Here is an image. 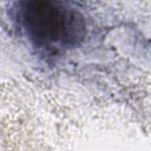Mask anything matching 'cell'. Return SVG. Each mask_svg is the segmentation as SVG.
Segmentation results:
<instances>
[{"label":"cell","instance_id":"cell-1","mask_svg":"<svg viewBox=\"0 0 151 151\" xmlns=\"http://www.w3.org/2000/svg\"><path fill=\"white\" fill-rule=\"evenodd\" d=\"M20 18L29 38L46 48L74 45L85 33L83 17L59 2H25L20 9Z\"/></svg>","mask_w":151,"mask_h":151}]
</instances>
